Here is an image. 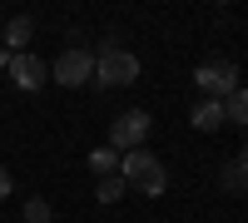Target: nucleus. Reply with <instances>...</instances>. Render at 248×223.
Masks as SVG:
<instances>
[{"instance_id": "423d86ee", "label": "nucleus", "mask_w": 248, "mask_h": 223, "mask_svg": "<svg viewBox=\"0 0 248 223\" xmlns=\"http://www.w3.org/2000/svg\"><path fill=\"white\" fill-rule=\"evenodd\" d=\"M45 74H50V70H45V59L30 55V50L10 59V79H15L20 89H40V85H45Z\"/></svg>"}, {"instance_id": "f257e3e1", "label": "nucleus", "mask_w": 248, "mask_h": 223, "mask_svg": "<svg viewBox=\"0 0 248 223\" xmlns=\"http://www.w3.org/2000/svg\"><path fill=\"white\" fill-rule=\"evenodd\" d=\"M139 79V59L129 50H119V40H99V55H94V85H105V89H124V85H134Z\"/></svg>"}, {"instance_id": "1a4fd4ad", "label": "nucleus", "mask_w": 248, "mask_h": 223, "mask_svg": "<svg viewBox=\"0 0 248 223\" xmlns=\"http://www.w3.org/2000/svg\"><path fill=\"white\" fill-rule=\"evenodd\" d=\"M124 193H129L124 174H109V178H99V184H94V198H99V204H119Z\"/></svg>"}, {"instance_id": "ddd939ff", "label": "nucleus", "mask_w": 248, "mask_h": 223, "mask_svg": "<svg viewBox=\"0 0 248 223\" xmlns=\"http://www.w3.org/2000/svg\"><path fill=\"white\" fill-rule=\"evenodd\" d=\"M218 178H223V189H248V178H243V169H238V164H223V169H218Z\"/></svg>"}, {"instance_id": "2eb2a0df", "label": "nucleus", "mask_w": 248, "mask_h": 223, "mask_svg": "<svg viewBox=\"0 0 248 223\" xmlns=\"http://www.w3.org/2000/svg\"><path fill=\"white\" fill-rule=\"evenodd\" d=\"M238 169H243V178H248V149H243V154H238Z\"/></svg>"}, {"instance_id": "20e7f679", "label": "nucleus", "mask_w": 248, "mask_h": 223, "mask_svg": "<svg viewBox=\"0 0 248 223\" xmlns=\"http://www.w3.org/2000/svg\"><path fill=\"white\" fill-rule=\"evenodd\" d=\"M194 85L203 99H229L238 94V65H229V59H209V65L194 70Z\"/></svg>"}, {"instance_id": "39448f33", "label": "nucleus", "mask_w": 248, "mask_h": 223, "mask_svg": "<svg viewBox=\"0 0 248 223\" xmlns=\"http://www.w3.org/2000/svg\"><path fill=\"white\" fill-rule=\"evenodd\" d=\"M50 74H55V85H70V89H79L85 79H94V55L85 50V45H70L65 55L50 65Z\"/></svg>"}, {"instance_id": "9b49d317", "label": "nucleus", "mask_w": 248, "mask_h": 223, "mask_svg": "<svg viewBox=\"0 0 248 223\" xmlns=\"http://www.w3.org/2000/svg\"><path fill=\"white\" fill-rule=\"evenodd\" d=\"M223 114H229L233 124H243V129H248V89H238V94L223 99Z\"/></svg>"}, {"instance_id": "6e6552de", "label": "nucleus", "mask_w": 248, "mask_h": 223, "mask_svg": "<svg viewBox=\"0 0 248 223\" xmlns=\"http://www.w3.org/2000/svg\"><path fill=\"white\" fill-rule=\"evenodd\" d=\"M223 119H229V114H223V99H199V109H194V129L214 134Z\"/></svg>"}, {"instance_id": "9d476101", "label": "nucleus", "mask_w": 248, "mask_h": 223, "mask_svg": "<svg viewBox=\"0 0 248 223\" xmlns=\"http://www.w3.org/2000/svg\"><path fill=\"white\" fill-rule=\"evenodd\" d=\"M90 174H94V178H109V174H119V154H114L109 144H105V149H94V154H90Z\"/></svg>"}, {"instance_id": "7ed1b4c3", "label": "nucleus", "mask_w": 248, "mask_h": 223, "mask_svg": "<svg viewBox=\"0 0 248 223\" xmlns=\"http://www.w3.org/2000/svg\"><path fill=\"white\" fill-rule=\"evenodd\" d=\"M149 129H154V119L144 114V109H124L114 124H109V149L114 154H134V149H144Z\"/></svg>"}, {"instance_id": "0eeeda50", "label": "nucleus", "mask_w": 248, "mask_h": 223, "mask_svg": "<svg viewBox=\"0 0 248 223\" xmlns=\"http://www.w3.org/2000/svg\"><path fill=\"white\" fill-rule=\"evenodd\" d=\"M30 40H35V20H30V15H10V20H5V50H10V55H25Z\"/></svg>"}, {"instance_id": "f8f14e48", "label": "nucleus", "mask_w": 248, "mask_h": 223, "mask_svg": "<svg viewBox=\"0 0 248 223\" xmlns=\"http://www.w3.org/2000/svg\"><path fill=\"white\" fill-rule=\"evenodd\" d=\"M25 223H55V218H50V204H45V198H30V204H25Z\"/></svg>"}, {"instance_id": "4468645a", "label": "nucleus", "mask_w": 248, "mask_h": 223, "mask_svg": "<svg viewBox=\"0 0 248 223\" xmlns=\"http://www.w3.org/2000/svg\"><path fill=\"white\" fill-rule=\"evenodd\" d=\"M0 198H10V174H5V164H0Z\"/></svg>"}, {"instance_id": "f03ea898", "label": "nucleus", "mask_w": 248, "mask_h": 223, "mask_svg": "<svg viewBox=\"0 0 248 223\" xmlns=\"http://www.w3.org/2000/svg\"><path fill=\"white\" fill-rule=\"evenodd\" d=\"M119 174H124V184H129V189L149 193V198H159L164 189H169V174H164L159 154H149V149H134V154H124V159H119Z\"/></svg>"}]
</instances>
